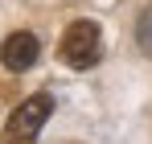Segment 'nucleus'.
<instances>
[{
  "instance_id": "f257e3e1",
  "label": "nucleus",
  "mask_w": 152,
  "mask_h": 144,
  "mask_svg": "<svg viewBox=\"0 0 152 144\" xmlns=\"http://www.w3.org/2000/svg\"><path fill=\"white\" fill-rule=\"evenodd\" d=\"M50 115H53V95H45V91L29 95L25 103L8 115L0 144H37V132L45 128V120H50Z\"/></svg>"
},
{
  "instance_id": "f03ea898",
  "label": "nucleus",
  "mask_w": 152,
  "mask_h": 144,
  "mask_svg": "<svg viewBox=\"0 0 152 144\" xmlns=\"http://www.w3.org/2000/svg\"><path fill=\"white\" fill-rule=\"evenodd\" d=\"M62 62L70 66V70H91L95 62L103 58V29L95 21H74L66 33H62Z\"/></svg>"
},
{
  "instance_id": "7ed1b4c3",
  "label": "nucleus",
  "mask_w": 152,
  "mask_h": 144,
  "mask_svg": "<svg viewBox=\"0 0 152 144\" xmlns=\"http://www.w3.org/2000/svg\"><path fill=\"white\" fill-rule=\"evenodd\" d=\"M37 58H41V41H37L29 29L8 33V37H4V46H0V62H4L8 70H29Z\"/></svg>"
},
{
  "instance_id": "20e7f679",
  "label": "nucleus",
  "mask_w": 152,
  "mask_h": 144,
  "mask_svg": "<svg viewBox=\"0 0 152 144\" xmlns=\"http://www.w3.org/2000/svg\"><path fill=\"white\" fill-rule=\"evenodd\" d=\"M136 41H140V49L152 58V8H144V17L136 25Z\"/></svg>"
}]
</instances>
